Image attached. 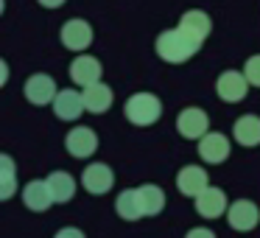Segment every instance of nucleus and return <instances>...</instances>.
<instances>
[{"label":"nucleus","instance_id":"obj_1","mask_svg":"<svg viewBox=\"0 0 260 238\" xmlns=\"http://www.w3.org/2000/svg\"><path fill=\"white\" fill-rule=\"evenodd\" d=\"M199 42H193L182 28H168L157 37V56L168 65H182L199 51Z\"/></svg>","mask_w":260,"mask_h":238},{"label":"nucleus","instance_id":"obj_2","mask_svg":"<svg viewBox=\"0 0 260 238\" xmlns=\"http://www.w3.org/2000/svg\"><path fill=\"white\" fill-rule=\"evenodd\" d=\"M123 115H126V121L135 124V126H151V124H157L159 115H162V104H159V98L154 96V93H135V96L126 101Z\"/></svg>","mask_w":260,"mask_h":238},{"label":"nucleus","instance_id":"obj_3","mask_svg":"<svg viewBox=\"0 0 260 238\" xmlns=\"http://www.w3.org/2000/svg\"><path fill=\"white\" fill-rule=\"evenodd\" d=\"M249 79L243 73H238V70H224V73L215 79V93H218L221 101L226 104H238L246 98V90H249Z\"/></svg>","mask_w":260,"mask_h":238},{"label":"nucleus","instance_id":"obj_4","mask_svg":"<svg viewBox=\"0 0 260 238\" xmlns=\"http://www.w3.org/2000/svg\"><path fill=\"white\" fill-rule=\"evenodd\" d=\"M226 221L238 232H252L260 224V207L254 202H249V199H238L226 210Z\"/></svg>","mask_w":260,"mask_h":238},{"label":"nucleus","instance_id":"obj_5","mask_svg":"<svg viewBox=\"0 0 260 238\" xmlns=\"http://www.w3.org/2000/svg\"><path fill=\"white\" fill-rule=\"evenodd\" d=\"M176 129H179V135L187 137V140H202L210 132V118H207L204 109L187 107V109H182L179 118H176Z\"/></svg>","mask_w":260,"mask_h":238},{"label":"nucleus","instance_id":"obj_6","mask_svg":"<svg viewBox=\"0 0 260 238\" xmlns=\"http://www.w3.org/2000/svg\"><path fill=\"white\" fill-rule=\"evenodd\" d=\"M81 185H84V191L92 193V196H104V193L112 191L115 174L107 163H92V165H87L84 174H81Z\"/></svg>","mask_w":260,"mask_h":238},{"label":"nucleus","instance_id":"obj_7","mask_svg":"<svg viewBox=\"0 0 260 238\" xmlns=\"http://www.w3.org/2000/svg\"><path fill=\"white\" fill-rule=\"evenodd\" d=\"M59 96L56 81L48 73H34L28 81H25V98H28L34 107H45V104H53Z\"/></svg>","mask_w":260,"mask_h":238},{"label":"nucleus","instance_id":"obj_8","mask_svg":"<svg viewBox=\"0 0 260 238\" xmlns=\"http://www.w3.org/2000/svg\"><path fill=\"white\" fill-rule=\"evenodd\" d=\"M59 40H62V45L68 48V51H87L92 42V28L90 23H84V20H68V23L62 25V31H59Z\"/></svg>","mask_w":260,"mask_h":238},{"label":"nucleus","instance_id":"obj_9","mask_svg":"<svg viewBox=\"0 0 260 238\" xmlns=\"http://www.w3.org/2000/svg\"><path fill=\"white\" fill-rule=\"evenodd\" d=\"M176 188H179L182 196L196 199L202 191H207V188H210L207 171H204L202 165H185V168L176 174Z\"/></svg>","mask_w":260,"mask_h":238},{"label":"nucleus","instance_id":"obj_10","mask_svg":"<svg viewBox=\"0 0 260 238\" xmlns=\"http://www.w3.org/2000/svg\"><path fill=\"white\" fill-rule=\"evenodd\" d=\"M23 204L28 210H34V213L51 210V204H56V202H53V193H51L48 180H31L28 185L23 188Z\"/></svg>","mask_w":260,"mask_h":238},{"label":"nucleus","instance_id":"obj_11","mask_svg":"<svg viewBox=\"0 0 260 238\" xmlns=\"http://www.w3.org/2000/svg\"><path fill=\"white\" fill-rule=\"evenodd\" d=\"M64 146H68V152L73 154V157L84 160L90 157V154H95L98 148V135L92 129H87V126H76V129L68 132V137H64Z\"/></svg>","mask_w":260,"mask_h":238},{"label":"nucleus","instance_id":"obj_12","mask_svg":"<svg viewBox=\"0 0 260 238\" xmlns=\"http://www.w3.org/2000/svg\"><path fill=\"white\" fill-rule=\"evenodd\" d=\"M199 154H202V160L210 165L224 163V160L230 157V140H226V135H221V132H207V135L199 140Z\"/></svg>","mask_w":260,"mask_h":238},{"label":"nucleus","instance_id":"obj_13","mask_svg":"<svg viewBox=\"0 0 260 238\" xmlns=\"http://www.w3.org/2000/svg\"><path fill=\"white\" fill-rule=\"evenodd\" d=\"M70 79H73L81 90L95 84V81H101V62H98L95 56L81 53V56H76L73 65H70Z\"/></svg>","mask_w":260,"mask_h":238},{"label":"nucleus","instance_id":"obj_14","mask_svg":"<svg viewBox=\"0 0 260 238\" xmlns=\"http://www.w3.org/2000/svg\"><path fill=\"white\" fill-rule=\"evenodd\" d=\"M224 210H230V204H226V196L221 188H207L196 196V213L204 219H221Z\"/></svg>","mask_w":260,"mask_h":238},{"label":"nucleus","instance_id":"obj_15","mask_svg":"<svg viewBox=\"0 0 260 238\" xmlns=\"http://www.w3.org/2000/svg\"><path fill=\"white\" fill-rule=\"evenodd\" d=\"M84 109V96L76 90H59L56 101H53V112L59 121H79Z\"/></svg>","mask_w":260,"mask_h":238},{"label":"nucleus","instance_id":"obj_16","mask_svg":"<svg viewBox=\"0 0 260 238\" xmlns=\"http://www.w3.org/2000/svg\"><path fill=\"white\" fill-rule=\"evenodd\" d=\"M179 28L185 31L193 42L202 45V42L210 37V31H213V20H210L204 12H185L182 20H179Z\"/></svg>","mask_w":260,"mask_h":238},{"label":"nucleus","instance_id":"obj_17","mask_svg":"<svg viewBox=\"0 0 260 238\" xmlns=\"http://www.w3.org/2000/svg\"><path fill=\"white\" fill-rule=\"evenodd\" d=\"M232 137H235V143H241L246 148L260 146V118L257 115H241L232 126Z\"/></svg>","mask_w":260,"mask_h":238},{"label":"nucleus","instance_id":"obj_18","mask_svg":"<svg viewBox=\"0 0 260 238\" xmlns=\"http://www.w3.org/2000/svg\"><path fill=\"white\" fill-rule=\"evenodd\" d=\"M81 96H84V107L90 109V112H95V115L107 112V109L112 107V87L104 84V81H95V84L84 87Z\"/></svg>","mask_w":260,"mask_h":238},{"label":"nucleus","instance_id":"obj_19","mask_svg":"<svg viewBox=\"0 0 260 238\" xmlns=\"http://www.w3.org/2000/svg\"><path fill=\"white\" fill-rule=\"evenodd\" d=\"M115 210L123 221H137L146 216V207H143V199H140V191H123L118 193L115 199Z\"/></svg>","mask_w":260,"mask_h":238},{"label":"nucleus","instance_id":"obj_20","mask_svg":"<svg viewBox=\"0 0 260 238\" xmlns=\"http://www.w3.org/2000/svg\"><path fill=\"white\" fill-rule=\"evenodd\" d=\"M48 185H51V193H53V202L56 204H68L76 193L73 176L64 174V171H53V174L48 176Z\"/></svg>","mask_w":260,"mask_h":238},{"label":"nucleus","instance_id":"obj_21","mask_svg":"<svg viewBox=\"0 0 260 238\" xmlns=\"http://www.w3.org/2000/svg\"><path fill=\"white\" fill-rule=\"evenodd\" d=\"M140 191V199H143V207H146V216H159L165 207V193L159 185H151V182H146V185L137 188Z\"/></svg>","mask_w":260,"mask_h":238},{"label":"nucleus","instance_id":"obj_22","mask_svg":"<svg viewBox=\"0 0 260 238\" xmlns=\"http://www.w3.org/2000/svg\"><path fill=\"white\" fill-rule=\"evenodd\" d=\"M17 191V182H14V160L9 154L0 157V199H12Z\"/></svg>","mask_w":260,"mask_h":238},{"label":"nucleus","instance_id":"obj_23","mask_svg":"<svg viewBox=\"0 0 260 238\" xmlns=\"http://www.w3.org/2000/svg\"><path fill=\"white\" fill-rule=\"evenodd\" d=\"M243 76L249 79L252 87H260V53L246 59V65H243Z\"/></svg>","mask_w":260,"mask_h":238},{"label":"nucleus","instance_id":"obj_24","mask_svg":"<svg viewBox=\"0 0 260 238\" xmlns=\"http://www.w3.org/2000/svg\"><path fill=\"white\" fill-rule=\"evenodd\" d=\"M185 238H215V232L207 230V227H193V230H187Z\"/></svg>","mask_w":260,"mask_h":238},{"label":"nucleus","instance_id":"obj_25","mask_svg":"<svg viewBox=\"0 0 260 238\" xmlns=\"http://www.w3.org/2000/svg\"><path fill=\"white\" fill-rule=\"evenodd\" d=\"M53 238H84V232H81L79 227H64V230H59Z\"/></svg>","mask_w":260,"mask_h":238},{"label":"nucleus","instance_id":"obj_26","mask_svg":"<svg viewBox=\"0 0 260 238\" xmlns=\"http://www.w3.org/2000/svg\"><path fill=\"white\" fill-rule=\"evenodd\" d=\"M37 3H40V6H45V9H59L64 0H37Z\"/></svg>","mask_w":260,"mask_h":238}]
</instances>
